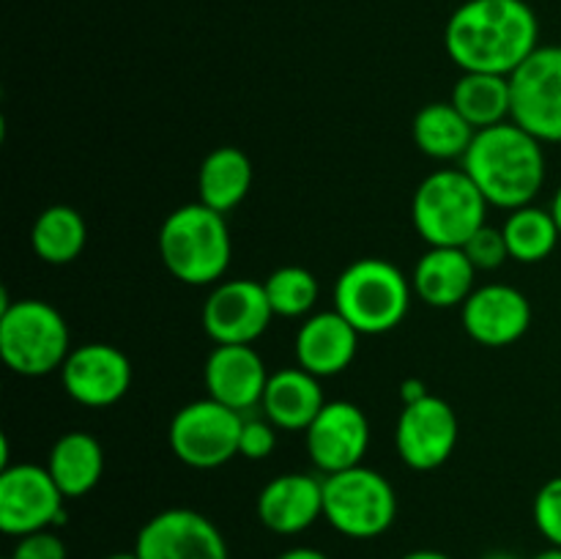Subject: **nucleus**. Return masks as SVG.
<instances>
[{
	"mask_svg": "<svg viewBox=\"0 0 561 559\" xmlns=\"http://www.w3.org/2000/svg\"><path fill=\"white\" fill-rule=\"evenodd\" d=\"M444 47L460 71L510 77L540 47V22L526 0H466L447 20Z\"/></svg>",
	"mask_w": 561,
	"mask_h": 559,
	"instance_id": "1",
	"label": "nucleus"
},
{
	"mask_svg": "<svg viewBox=\"0 0 561 559\" xmlns=\"http://www.w3.org/2000/svg\"><path fill=\"white\" fill-rule=\"evenodd\" d=\"M546 168L542 142L515 121L477 132L469 151L460 159V170L485 195L488 206L504 212L535 203L546 184Z\"/></svg>",
	"mask_w": 561,
	"mask_h": 559,
	"instance_id": "2",
	"label": "nucleus"
},
{
	"mask_svg": "<svg viewBox=\"0 0 561 559\" xmlns=\"http://www.w3.org/2000/svg\"><path fill=\"white\" fill-rule=\"evenodd\" d=\"M164 269L184 285H217L233 255L225 214L197 203L170 212L159 228Z\"/></svg>",
	"mask_w": 561,
	"mask_h": 559,
	"instance_id": "3",
	"label": "nucleus"
},
{
	"mask_svg": "<svg viewBox=\"0 0 561 559\" xmlns=\"http://www.w3.org/2000/svg\"><path fill=\"white\" fill-rule=\"evenodd\" d=\"M411 280L387 258H359L334 283V310L359 334H387L411 307Z\"/></svg>",
	"mask_w": 561,
	"mask_h": 559,
	"instance_id": "4",
	"label": "nucleus"
},
{
	"mask_svg": "<svg viewBox=\"0 0 561 559\" xmlns=\"http://www.w3.org/2000/svg\"><path fill=\"white\" fill-rule=\"evenodd\" d=\"M71 354L69 323L44 299L5 301L0 310V356L16 376L38 378L64 367Z\"/></svg>",
	"mask_w": 561,
	"mask_h": 559,
	"instance_id": "5",
	"label": "nucleus"
},
{
	"mask_svg": "<svg viewBox=\"0 0 561 559\" xmlns=\"http://www.w3.org/2000/svg\"><path fill=\"white\" fill-rule=\"evenodd\" d=\"M411 219L427 247H463L488 225V201L463 170H436L416 186Z\"/></svg>",
	"mask_w": 561,
	"mask_h": 559,
	"instance_id": "6",
	"label": "nucleus"
},
{
	"mask_svg": "<svg viewBox=\"0 0 561 559\" xmlns=\"http://www.w3.org/2000/svg\"><path fill=\"white\" fill-rule=\"evenodd\" d=\"M323 518L351 540L381 537L398 518V493L376 469L354 466L323 477Z\"/></svg>",
	"mask_w": 561,
	"mask_h": 559,
	"instance_id": "7",
	"label": "nucleus"
},
{
	"mask_svg": "<svg viewBox=\"0 0 561 559\" xmlns=\"http://www.w3.org/2000/svg\"><path fill=\"white\" fill-rule=\"evenodd\" d=\"M244 414L214 398L181 406L168 427V442L175 458L192 469H217L239 455Z\"/></svg>",
	"mask_w": 561,
	"mask_h": 559,
	"instance_id": "8",
	"label": "nucleus"
},
{
	"mask_svg": "<svg viewBox=\"0 0 561 559\" xmlns=\"http://www.w3.org/2000/svg\"><path fill=\"white\" fill-rule=\"evenodd\" d=\"M64 502L47 466L9 464L0 469V529L9 537L64 526Z\"/></svg>",
	"mask_w": 561,
	"mask_h": 559,
	"instance_id": "9",
	"label": "nucleus"
},
{
	"mask_svg": "<svg viewBox=\"0 0 561 559\" xmlns=\"http://www.w3.org/2000/svg\"><path fill=\"white\" fill-rule=\"evenodd\" d=\"M513 118L540 142H561V47H537L510 75Z\"/></svg>",
	"mask_w": 561,
	"mask_h": 559,
	"instance_id": "10",
	"label": "nucleus"
},
{
	"mask_svg": "<svg viewBox=\"0 0 561 559\" xmlns=\"http://www.w3.org/2000/svg\"><path fill=\"white\" fill-rule=\"evenodd\" d=\"M460 438V422L453 406L438 395H425L403 406L394 425L400 460L414 471H433L453 458Z\"/></svg>",
	"mask_w": 561,
	"mask_h": 559,
	"instance_id": "11",
	"label": "nucleus"
},
{
	"mask_svg": "<svg viewBox=\"0 0 561 559\" xmlns=\"http://www.w3.org/2000/svg\"><path fill=\"white\" fill-rule=\"evenodd\" d=\"M140 559H230L222 532L203 513L170 507L148 518L135 540Z\"/></svg>",
	"mask_w": 561,
	"mask_h": 559,
	"instance_id": "12",
	"label": "nucleus"
},
{
	"mask_svg": "<svg viewBox=\"0 0 561 559\" xmlns=\"http://www.w3.org/2000/svg\"><path fill=\"white\" fill-rule=\"evenodd\" d=\"M272 318L266 288L252 277L217 283L203 305V329L217 345H252Z\"/></svg>",
	"mask_w": 561,
	"mask_h": 559,
	"instance_id": "13",
	"label": "nucleus"
},
{
	"mask_svg": "<svg viewBox=\"0 0 561 559\" xmlns=\"http://www.w3.org/2000/svg\"><path fill=\"white\" fill-rule=\"evenodd\" d=\"M307 455L318 471L337 475L354 469L370 449V420L351 400H327L305 431Z\"/></svg>",
	"mask_w": 561,
	"mask_h": 559,
	"instance_id": "14",
	"label": "nucleus"
},
{
	"mask_svg": "<svg viewBox=\"0 0 561 559\" xmlns=\"http://www.w3.org/2000/svg\"><path fill=\"white\" fill-rule=\"evenodd\" d=\"M60 381L75 403L107 409L129 392L131 362L124 351L110 343L77 345L60 367Z\"/></svg>",
	"mask_w": 561,
	"mask_h": 559,
	"instance_id": "15",
	"label": "nucleus"
},
{
	"mask_svg": "<svg viewBox=\"0 0 561 559\" xmlns=\"http://www.w3.org/2000/svg\"><path fill=\"white\" fill-rule=\"evenodd\" d=\"M466 334L485 349H507L531 327V301L515 285L488 283L460 307Z\"/></svg>",
	"mask_w": 561,
	"mask_h": 559,
	"instance_id": "16",
	"label": "nucleus"
},
{
	"mask_svg": "<svg viewBox=\"0 0 561 559\" xmlns=\"http://www.w3.org/2000/svg\"><path fill=\"white\" fill-rule=\"evenodd\" d=\"M268 376L266 362L252 345H217L203 367L208 398L239 414L261 406Z\"/></svg>",
	"mask_w": 561,
	"mask_h": 559,
	"instance_id": "17",
	"label": "nucleus"
},
{
	"mask_svg": "<svg viewBox=\"0 0 561 559\" xmlns=\"http://www.w3.org/2000/svg\"><path fill=\"white\" fill-rule=\"evenodd\" d=\"M257 521L274 535H299L323 515V480L288 471L268 480L257 493Z\"/></svg>",
	"mask_w": 561,
	"mask_h": 559,
	"instance_id": "18",
	"label": "nucleus"
},
{
	"mask_svg": "<svg viewBox=\"0 0 561 559\" xmlns=\"http://www.w3.org/2000/svg\"><path fill=\"white\" fill-rule=\"evenodd\" d=\"M362 334L337 310L316 312L296 332V365L318 378L337 376L356 360Z\"/></svg>",
	"mask_w": 561,
	"mask_h": 559,
	"instance_id": "19",
	"label": "nucleus"
},
{
	"mask_svg": "<svg viewBox=\"0 0 561 559\" xmlns=\"http://www.w3.org/2000/svg\"><path fill=\"white\" fill-rule=\"evenodd\" d=\"M474 280L477 266L463 247H427L411 274V288L427 307L453 310L474 294Z\"/></svg>",
	"mask_w": 561,
	"mask_h": 559,
	"instance_id": "20",
	"label": "nucleus"
},
{
	"mask_svg": "<svg viewBox=\"0 0 561 559\" xmlns=\"http://www.w3.org/2000/svg\"><path fill=\"white\" fill-rule=\"evenodd\" d=\"M261 406L263 417L277 431H307L318 411L327 406V398H323L318 376L296 365L283 367V370L268 376Z\"/></svg>",
	"mask_w": 561,
	"mask_h": 559,
	"instance_id": "21",
	"label": "nucleus"
},
{
	"mask_svg": "<svg viewBox=\"0 0 561 559\" xmlns=\"http://www.w3.org/2000/svg\"><path fill=\"white\" fill-rule=\"evenodd\" d=\"M47 469L66 499H80L99 486L104 475V449L96 436L69 431L53 444Z\"/></svg>",
	"mask_w": 561,
	"mask_h": 559,
	"instance_id": "22",
	"label": "nucleus"
},
{
	"mask_svg": "<svg viewBox=\"0 0 561 559\" xmlns=\"http://www.w3.org/2000/svg\"><path fill=\"white\" fill-rule=\"evenodd\" d=\"M252 186V162L241 148L219 146L203 159L197 170V195L203 206L219 214L233 212L244 203Z\"/></svg>",
	"mask_w": 561,
	"mask_h": 559,
	"instance_id": "23",
	"label": "nucleus"
},
{
	"mask_svg": "<svg viewBox=\"0 0 561 559\" xmlns=\"http://www.w3.org/2000/svg\"><path fill=\"white\" fill-rule=\"evenodd\" d=\"M477 129L455 110L453 102H431L414 115L411 137L425 157L438 162L463 159Z\"/></svg>",
	"mask_w": 561,
	"mask_h": 559,
	"instance_id": "24",
	"label": "nucleus"
},
{
	"mask_svg": "<svg viewBox=\"0 0 561 559\" xmlns=\"http://www.w3.org/2000/svg\"><path fill=\"white\" fill-rule=\"evenodd\" d=\"M449 102L477 132L513 118V88H510V77L502 75L463 71L453 85Z\"/></svg>",
	"mask_w": 561,
	"mask_h": 559,
	"instance_id": "25",
	"label": "nucleus"
},
{
	"mask_svg": "<svg viewBox=\"0 0 561 559\" xmlns=\"http://www.w3.org/2000/svg\"><path fill=\"white\" fill-rule=\"evenodd\" d=\"M88 244V225L77 208L49 206L36 217L31 228V247L38 261L49 266H66L77 261Z\"/></svg>",
	"mask_w": 561,
	"mask_h": 559,
	"instance_id": "26",
	"label": "nucleus"
},
{
	"mask_svg": "<svg viewBox=\"0 0 561 559\" xmlns=\"http://www.w3.org/2000/svg\"><path fill=\"white\" fill-rule=\"evenodd\" d=\"M504 241H507L510 261L518 263H542L557 250L561 230L553 219L551 208H540L535 203L524 208H515L504 219Z\"/></svg>",
	"mask_w": 561,
	"mask_h": 559,
	"instance_id": "27",
	"label": "nucleus"
},
{
	"mask_svg": "<svg viewBox=\"0 0 561 559\" xmlns=\"http://www.w3.org/2000/svg\"><path fill=\"white\" fill-rule=\"evenodd\" d=\"M266 288L268 305H272L274 316L283 318H301L316 307L318 294V280L310 269L305 266H279L263 280Z\"/></svg>",
	"mask_w": 561,
	"mask_h": 559,
	"instance_id": "28",
	"label": "nucleus"
},
{
	"mask_svg": "<svg viewBox=\"0 0 561 559\" xmlns=\"http://www.w3.org/2000/svg\"><path fill=\"white\" fill-rule=\"evenodd\" d=\"M466 255L474 263L477 272H493V269L504 266V261H510L507 241H504L502 228H493V225H482L474 236L463 244Z\"/></svg>",
	"mask_w": 561,
	"mask_h": 559,
	"instance_id": "29",
	"label": "nucleus"
},
{
	"mask_svg": "<svg viewBox=\"0 0 561 559\" xmlns=\"http://www.w3.org/2000/svg\"><path fill=\"white\" fill-rule=\"evenodd\" d=\"M535 526L551 546L561 548V475L551 477L535 497Z\"/></svg>",
	"mask_w": 561,
	"mask_h": 559,
	"instance_id": "30",
	"label": "nucleus"
},
{
	"mask_svg": "<svg viewBox=\"0 0 561 559\" xmlns=\"http://www.w3.org/2000/svg\"><path fill=\"white\" fill-rule=\"evenodd\" d=\"M9 559H69V551H66V543L58 532L42 529L16 537V546Z\"/></svg>",
	"mask_w": 561,
	"mask_h": 559,
	"instance_id": "31",
	"label": "nucleus"
},
{
	"mask_svg": "<svg viewBox=\"0 0 561 559\" xmlns=\"http://www.w3.org/2000/svg\"><path fill=\"white\" fill-rule=\"evenodd\" d=\"M277 447V427L263 420H244L239 438V455L247 460H263Z\"/></svg>",
	"mask_w": 561,
	"mask_h": 559,
	"instance_id": "32",
	"label": "nucleus"
},
{
	"mask_svg": "<svg viewBox=\"0 0 561 559\" xmlns=\"http://www.w3.org/2000/svg\"><path fill=\"white\" fill-rule=\"evenodd\" d=\"M425 395H431V392H427L425 381H420V378H405L403 387H400V398H403V406L416 403V400H422Z\"/></svg>",
	"mask_w": 561,
	"mask_h": 559,
	"instance_id": "33",
	"label": "nucleus"
},
{
	"mask_svg": "<svg viewBox=\"0 0 561 559\" xmlns=\"http://www.w3.org/2000/svg\"><path fill=\"white\" fill-rule=\"evenodd\" d=\"M277 559H332L329 554L318 551V548H310V546H296V548H288V551L279 554Z\"/></svg>",
	"mask_w": 561,
	"mask_h": 559,
	"instance_id": "34",
	"label": "nucleus"
},
{
	"mask_svg": "<svg viewBox=\"0 0 561 559\" xmlns=\"http://www.w3.org/2000/svg\"><path fill=\"white\" fill-rule=\"evenodd\" d=\"M400 559H449V557H447V554H442V551H433V548H420V551L403 554Z\"/></svg>",
	"mask_w": 561,
	"mask_h": 559,
	"instance_id": "35",
	"label": "nucleus"
},
{
	"mask_svg": "<svg viewBox=\"0 0 561 559\" xmlns=\"http://www.w3.org/2000/svg\"><path fill=\"white\" fill-rule=\"evenodd\" d=\"M551 214H553V219H557V225H559V230H561V186L557 192H553V201H551Z\"/></svg>",
	"mask_w": 561,
	"mask_h": 559,
	"instance_id": "36",
	"label": "nucleus"
},
{
	"mask_svg": "<svg viewBox=\"0 0 561 559\" xmlns=\"http://www.w3.org/2000/svg\"><path fill=\"white\" fill-rule=\"evenodd\" d=\"M531 559H561V548H557V546H548L546 551L535 554V557H531Z\"/></svg>",
	"mask_w": 561,
	"mask_h": 559,
	"instance_id": "37",
	"label": "nucleus"
},
{
	"mask_svg": "<svg viewBox=\"0 0 561 559\" xmlns=\"http://www.w3.org/2000/svg\"><path fill=\"white\" fill-rule=\"evenodd\" d=\"M102 559H140L137 557V551H115V554H107V557Z\"/></svg>",
	"mask_w": 561,
	"mask_h": 559,
	"instance_id": "38",
	"label": "nucleus"
},
{
	"mask_svg": "<svg viewBox=\"0 0 561 559\" xmlns=\"http://www.w3.org/2000/svg\"><path fill=\"white\" fill-rule=\"evenodd\" d=\"M482 559H520V557H515V554H510V551H493Z\"/></svg>",
	"mask_w": 561,
	"mask_h": 559,
	"instance_id": "39",
	"label": "nucleus"
},
{
	"mask_svg": "<svg viewBox=\"0 0 561 559\" xmlns=\"http://www.w3.org/2000/svg\"><path fill=\"white\" fill-rule=\"evenodd\" d=\"M458 3H466V0H458Z\"/></svg>",
	"mask_w": 561,
	"mask_h": 559,
	"instance_id": "40",
	"label": "nucleus"
}]
</instances>
